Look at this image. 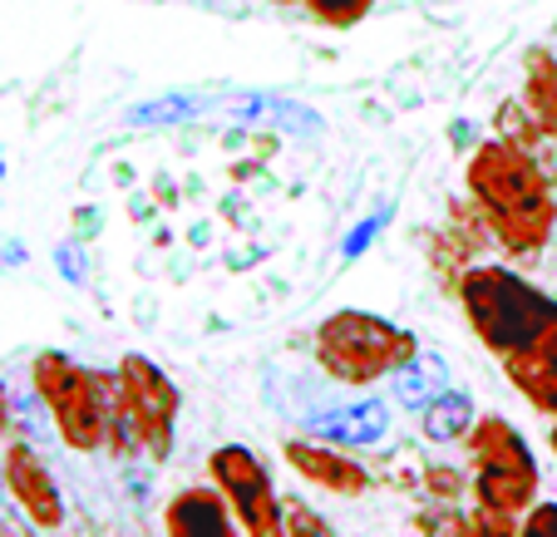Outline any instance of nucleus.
I'll use <instances>...</instances> for the list:
<instances>
[{
    "label": "nucleus",
    "mask_w": 557,
    "mask_h": 537,
    "mask_svg": "<svg viewBox=\"0 0 557 537\" xmlns=\"http://www.w3.org/2000/svg\"><path fill=\"white\" fill-rule=\"evenodd\" d=\"M282 459L301 484L321 488V494H336V498L370 494V469L360 464L356 453L341 449V444H326L315 434H296V439L282 444Z\"/></svg>",
    "instance_id": "9"
},
{
    "label": "nucleus",
    "mask_w": 557,
    "mask_h": 537,
    "mask_svg": "<svg viewBox=\"0 0 557 537\" xmlns=\"http://www.w3.org/2000/svg\"><path fill=\"white\" fill-rule=\"evenodd\" d=\"M114 375H119V410H124L128 429H134L138 453L163 464L173 453V439H178V410H183L178 385H173L169 370L158 360L138 355V350H128L119 360Z\"/></svg>",
    "instance_id": "6"
},
{
    "label": "nucleus",
    "mask_w": 557,
    "mask_h": 537,
    "mask_svg": "<svg viewBox=\"0 0 557 537\" xmlns=\"http://www.w3.org/2000/svg\"><path fill=\"white\" fill-rule=\"evenodd\" d=\"M473 459V484L469 498L479 508H498V513H518L537 503V488H543V474H537V459L528 449V439L504 420V414H479V424L463 439Z\"/></svg>",
    "instance_id": "5"
},
{
    "label": "nucleus",
    "mask_w": 557,
    "mask_h": 537,
    "mask_svg": "<svg viewBox=\"0 0 557 537\" xmlns=\"http://www.w3.org/2000/svg\"><path fill=\"white\" fill-rule=\"evenodd\" d=\"M449 385H454V370H449V360L434 355V350L410 355L395 375H389V395H395V404H400V410H414V414H420L434 395L449 390Z\"/></svg>",
    "instance_id": "12"
},
{
    "label": "nucleus",
    "mask_w": 557,
    "mask_h": 537,
    "mask_svg": "<svg viewBox=\"0 0 557 537\" xmlns=\"http://www.w3.org/2000/svg\"><path fill=\"white\" fill-rule=\"evenodd\" d=\"M208 478L218 494L227 498L232 517L243 527V537H286V503L276 498V484L257 449L247 444H222L208 453Z\"/></svg>",
    "instance_id": "7"
},
{
    "label": "nucleus",
    "mask_w": 557,
    "mask_h": 537,
    "mask_svg": "<svg viewBox=\"0 0 557 537\" xmlns=\"http://www.w3.org/2000/svg\"><path fill=\"white\" fill-rule=\"evenodd\" d=\"M315 365L326 370L336 385H350V390H366V385H380L410 355H420V340L414 330L395 326V321L375 316V311H331L311 336Z\"/></svg>",
    "instance_id": "4"
},
{
    "label": "nucleus",
    "mask_w": 557,
    "mask_h": 537,
    "mask_svg": "<svg viewBox=\"0 0 557 537\" xmlns=\"http://www.w3.org/2000/svg\"><path fill=\"white\" fill-rule=\"evenodd\" d=\"M547 439H553V453H557V420H553V434H547Z\"/></svg>",
    "instance_id": "27"
},
{
    "label": "nucleus",
    "mask_w": 557,
    "mask_h": 537,
    "mask_svg": "<svg viewBox=\"0 0 557 537\" xmlns=\"http://www.w3.org/2000/svg\"><path fill=\"white\" fill-rule=\"evenodd\" d=\"M473 478L459 474V469H444V464H430L424 469V488H430V498H440V503H459L463 494H469Z\"/></svg>",
    "instance_id": "23"
},
{
    "label": "nucleus",
    "mask_w": 557,
    "mask_h": 537,
    "mask_svg": "<svg viewBox=\"0 0 557 537\" xmlns=\"http://www.w3.org/2000/svg\"><path fill=\"white\" fill-rule=\"evenodd\" d=\"M0 484L15 498V508L30 517V527H40V533H60L64 527L70 508H64L60 484H54L50 464L40 459V449L30 439H5V449H0Z\"/></svg>",
    "instance_id": "8"
},
{
    "label": "nucleus",
    "mask_w": 557,
    "mask_h": 537,
    "mask_svg": "<svg viewBox=\"0 0 557 537\" xmlns=\"http://www.w3.org/2000/svg\"><path fill=\"white\" fill-rule=\"evenodd\" d=\"M163 537H243L237 517H232L227 498L218 484L208 488H178L163 503Z\"/></svg>",
    "instance_id": "11"
},
{
    "label": "nucleus",
    "mask_w": 557,
    "mask_h": 537,
    "mask_svg": "<svg viewBox=\"0 0 557 537\" xmlns=\"http://www.w3.org/2000/svg\"><path fill=\"white\" fill-rule=\"evenodd\" d=\"M395 424V410L389 400L380 395H360V400H346V404H331L321 414H306V434L326 444H341V449H375L380 439L389 434Z\"/></svg>",
    "instance_id": "10"
},
{
    "label": "nucleus",
    "mask_w": 557,
    "mask_h": 537,
    "mask_svg": "<svg viewBox=\"0 0 557 537\" xmlns=\"http://www.w3.org/2000/svg\"><path fill=\"white\" fill-rule=\"evenodd\" d=\"M208 109H212L208 95H158L134 104L124 118L134 128H178V124H193L198 114H208Z\"/></svg>",
    "instance_id": "17"
},
{
    "label": "nucleus",
    "mask_w": 557,
    "mask_h": 537,
    "mask_svg": "<svg viewBox=\"0 0 557 537\" xmlns=\"http://www.w3.org/2000/svg\"><path fill=\"white\" fill-rule=\"evenodd\" d=\"M504 375L537 414L557 420V355H513L504 360Z\"/></svg>",
    "instance_id": "16"
},
{
    "label": "nucleus",
    "mask_w": 557,
    "mask_h": 537,
    "mask_svg": "<svg viewBox=\"0 0 557 537\" xmlns=\"http://www.w3.org/2000/svg\"><path fill=\"white\" fill-rule=\"evenodd\" d=\"M454 296H459L463 321L473 326L488 355H557V301L537 291L528 276H518L513 266H463Z\"/></svg>",
    "instance_id": "2"
},
{
    "label": "nucleus",
    "mask_w": 557,
    "mask_h": 537,
    "mask_svg": "<svg viewBox=\"0 0 557 537\" xmlns=\"http://www.w3.org/2000/svg\"><path fill=\"white\" fill-rule=\"evenodd\" d=\"M523 537H557V503H543L537 498L523 513Z\"/></svg>",
    "instance_id": "24"
},
{
    "label": "nucleus",
    "mask_w": 557,
    "mask_h": 537,
    "mask_svg": "<svg viewBox=\"0 0 557 537\" xmlns=\"http://www.w3.org/2000/svg\"><path fill=\"white\" fill-rule=\"evenodd\" d=\"M227 114L237 118V124H272V128L296 134V138L321 134V118H315L306 104L282 99V95H237V99H227Z\"/></svg>",
    "instance_id": "13"
},
{
    "label": "nucleus",
    "mask_w": 557,
    "mask_h": 537,
    "mask_svg": "<svg viewBox=\"0 0 557 537\" xmlns=\"http://www.w3.org/2000/svg\"><path fill=\"white\" fill-rule=\"evenodd\" d=\"M30 390L45 404L54 434L74 453L109 449V424H114L119 375L114 370H89L64 350H40L30 360Z\"/></svg>",
    "instance_id": "3"
},
{
    "label": "nucleus",
    "mask_w": 557,
    "mask_h": 537,
    "mask_svg": "<svg viewBox=\"0 0 557 537\" xmlns=\"http://www.w3.org/2000/svg\"><path fill=\"white\" fill-rule=\"evenodd\" d=\"M380 227H385V212H375V217H370V222H360L356 233H350L346 242H341V257H346V262H356V257L366 252V247L380 237Z\"/></svg>",
    "instance_id": "25"
},
{
    "label": "nucleus",
    "mask_w": 557,
    "mask_h": 537,
    "mask_svg": "<svg viewBox=\"0 0 557 537\" xmlns=\"http://www.w3.org/2000/svg\"><path fill=\"white\" fill-rule=\"evenodd\" d=\"M301 5H306V11H311L321 25H331V30H350L356 21H366L375 0H301Z\"/></svg>",
    "instance_id": "20"
},
{
    "label": "nucleus",
    "mask_w": 557,
    "mask_h": 537,
    "mask_svg": "<svg viewBox=\"0 0 557 537\" xmlns=\"http://www.w3.org/2000/svg\"><path fill=\"white\" fill-rule=\"evenodd\" d=\"M286 537H341V533L321 513H315L311 503L292 498V503H286Z\"/></svg>",
    "instance_id": "22"
},
{
    "label": "nucleus",
    "mask_w": 557,
    "mask_h": 537,
    "mask_svg": "<svg viewBox=\"0 0 557 537\" xmlns=\"http://www.w3.org/2000/svg\"><path fill=\"white\" fill-rule=\"evenodd\" d=\"M463 537H523V517L473 503V513H469V527H463Z\"/></svg>",
    "instance_id": "21"
},
{
    "label": "nucleus",
    "mask_w": 557,
    "mask_h": 537,
    "mask_svg": "<svg viewBox=\"0 0 557 537\" xmlns=\"http://www.w3.org/2000/svg\"><path fill=\"white\" fill-rule=\"evenodd\" d=\"M494 128H498V138H504V143H518V148H528V153H537V148L547 143L543 128H537V118L528 114V104H498Z\"/></svg>",
    "instance_id": "18"
},
{
    "label": "nucleus",
    "mask_w": 557,
    "mask_h": 537,
    "mask_svg": "<svg viewBox=\"0 0 557 537\" xmlns=\"http://www.w3.org/2000/svg\"><path fill=\"white\" fill-rule=\"evenodd\" d=\"M410 527L420 537H463V527H469V513H463L459 503H440V498H434L430 508H420V513L410 517Z\"/></svg>",
    "instance_id": "19"
},
{
    "label": "nucleus",
    "mask_w": 557,
    "mask_h": 537,
    "mask_svg": "<svg viewBox=\"0 0 557 537\" xmlns=\"http://www.w3.org/2000/svg\"><path fill=\"white\" fill-rule=\"evenodd\" d=\"M11 439V395H5V385H0V444Z\"/></svg>",
    "instance_id": "26"
},
{
    "label": "nucleus",
    "mask_w": 557,
    "mask_h": 537,
    "mask_svg": "<svg viewBox=\"0 0 557 537\" xmlns=\"http://www.w3.org/2000/svg\"><path fill=\"white\" fill-rule=\"evenodd\" d=\"M523 104L537 118L543 138L557 148V60L547 50H528L523 60Z\"/></svg>",
    "instance_id": "15"
},
{
    "label": "nucleus",
    "mask_w": 557,
    "mask_h": 537,
    "mask_svg": "<svg viewBox=\"0 0 557 537\" xmlns=\"http://www.w3.org/2000/svg\"><path fill=\"white\" fill-rule=\"evenodd\" d=\"M469 198L473 212L484 217L488 237L513 257H537L553 242L557 227V198H553V173L537 163V153L504 138L473 148L469 159Z\"/></svg>",
    "instance_id": "1"
},
{
    "label": "nucleus",
    "mask_w": 557,
    "mask_h": 537,
    "mask_svg": "<svg viewBox=\"0 0 557 537\" xmlns=\"http://www.w3.org/2000/svg\"><path fill=\"white\" fill-rule=\"evenodd\" d=\"M473 424H479V404H473V395L454 390V385L420 410V434L430 444H463Z\"/></svg>",
    "instance_id": "14"
}]
</instances>
